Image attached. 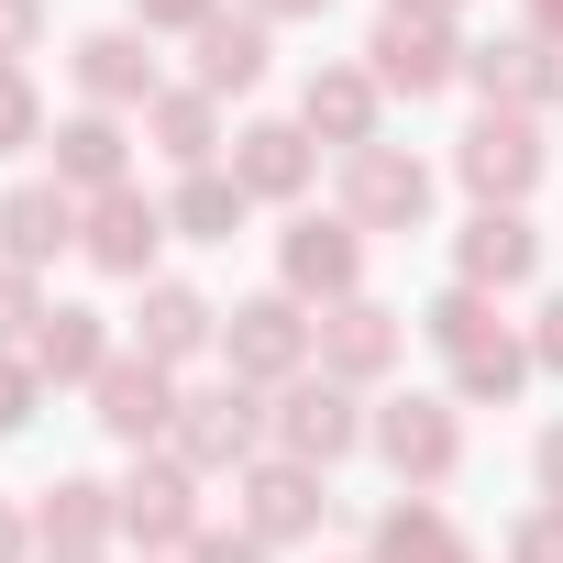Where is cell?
<instances>
[{
    "label": "cell",
    "instance_id": "74e56055",
    "mask_svg": "<svg viewBox=\"0 0 563 563\" xmlns=\"http://www.w3.org/2000/svg\"><path fill=\"white\" fill-rule=\"evenodd\" d=\"M0 563H34V508L0 497Z\"/></svg>",
    "mask_w": 563,
    "mask_h": 563
},
{
    "label": "cell",
    "instance_id": "f546056e",
    "mask_svg": "<svg viewBox=\"0 0 563 563\" xmlns=\"http://www.w3.org/2000/svg\"><path fill=\"white\" fill-rule=\"evenodd\" d=\"M56 122H45V89H34V67H0V155H34Z\"/></svg>",
    "mask_w": 563,
    "mask_h": 563
},
{
    "label": "cell",
    "instance_id": "603a6c76",
    "mask_svg": "<svg viewBox=\"0 0 563 563\" xmlns=\"http://www.w3.org/2000/svg\"><path fill=\"white\" fill-rule=\"evenodd\" d=\"M23 354H34V376H45V387H89V376H100L122 343H111V310H89V299H56V310L34 321V343H23Z\"/></svg>",
    "mask_w": 563,
    "mask_h": 563
},
{
    "label": "cell",
    "instance_id": "44dd1931",
    "mask_svg": "<svg viewBox=\"0 0 563 563\" xmlns=\"http://www.w3.org/2000/svg\"><path fill=\"white\" fill-rule=\"evenodd\" d=\"M111 530H122V486H100V475L34 486V552H111Z\"/></svg>",
    "mask_w": 563,
    "mask_h": 563
},
{
    "label": "cell",
    "instance_id": "7a4b0ae2",
    "mask_svg": "<svg viewBox=\"0 0 563 563\" xmlns=\"http://www.w3.org/2000/svg\"><path fill=\"white\" fill-rule=\"evenodd\" d=\"M221 365L243 387H299L321 365V321L288 299V288H265V299H232L221 310Z\"/></svg>",
    "mask_w": 563,
    "mask_h": 563
},
{
    "label": "cell",
    "instance_id": "4fadbf2b",
    "mask_svg": "<svg viewBox=\"0 0 563 563\" xmlns=\"http://www.w3.org/2000/svg\"><path fill=\"white\" fill-rule=\"evenodd\" d=\"M67 67H78V111H155V34H133V23H100V34H78L67 45Z\"/></svg>",
    "mask_w": 563,
    "mask_h": 563
},
{
    "label": "cell",
    "instance_id": "7bdbcfd3",
    "mask_svg": "<svg viewBox=\"0 0 563 563\" xmlns=\"http://www.w3.org/2000/svg\"><path fill=\"white\" fill-rule=\"evenodd\" d=\"M45 563H111V552H45Z\"/></svg>",
    "mask_w": 563,
    "mask_h": 563
},
{
    "label": "cell",
    "instance_id": "83f0119b",
    "mask_svg": "<svg viewBox=\"0 0 563 563\" xmlns=\"http://www.w3.org/2000/svg\"><path fill=\"white\" fill-rule=\"evenodd\" d=\"M497 332H508V321H497V299H486V288H464V276H453V288H442V299L420 310V343H431L442 365H464V354H486Z\"/></svg>",
    "mask_w": 563,
    "mask_h": 563
},
{
    "label": "cell",
    "instance_id": "7402d4cb",
    "mask_svg": "<svg viewBox=\"0 0 563 563\" xmlns=\"http://www.w3.org/2000/svg\"><path fill=\"white\" fill-rule=\"evenodd\" d=\"M232 177H243V199H310L321 144L299 133V111H288V122H243V133H232Z\"/></svg>",
    "mask_w": 563,
    "mask_h": 563
},
{
    "label": "cell",
    "instance_id": "30bf717a",
    "mask_svg": "<svg viewBox=\"0 0 563 563\" xmlns=\"http://www.w3.org/2000/svg\"><path fill=\"white\" fill-rule=\"evenodd\" d=\"M199 530H210V519H199V475H188L177 453H133V475H122V541H144V563H155V552L188 563Z\"/></svg>",
    "mask_w": 563,
    "mask_h": 563
},
{
    "label": "cell",
    "instance_id": "e0dca14e",
    "mask_svg": "<svg viewBox=\"0 0 563 563\" xmlns=\"http://www.w3.org/2000/svg\"><path fill=\"white\" fill-rule=\"evenodd\" d=\"M376 111H387V89H376L365 67H343V56L299 78V133H310V144H332V155H365V144H387V133H376Z\"/></svg>",
    "mask_w": 563,
    "mask_h": 563
},
{
    "label": "cell",
    "instance_id": "5b68a950",
    "mask_svg": "<svg viewBox=\"0 0 563 563\" xmlns=\"http://www.w3.org/2000/svg\"><path fill=\"white\" fill-rule=\"evenodd\" d=\"M541 166H552V144H541V122H530V111H475V122H464V144H453V177L475 188V210H530Z\"/></svg>",
    "mask_w": 563,
    "mask_h": 563
},
{
    "label": "cell",
    "instance_id": "277c9868",
    "mask_svg": "<svg viewBox=\"0 0 563 563\" xmlns=\"http://www.w3.org/2000/svg\"><path fill=\"white\" fill-rule=\"evenodd\" d=\"M276 288H288L299 310L365 299V232H354L343 210H299L288 232H276Z\"/></svg>",
    "mask_w": 563,
    "mask_h": 563
},
{
    "label": "cell",
    "instance_id": "8fae6325",
    "mask_svg": "<svg viewBox=\"0 0 563 563\" xmlns=\"http://www.w3.org/2000/svg\"><path fill=\"white\" fill-rule=\"evenodd\" d=\"M133 354H155L166 376L177 365H199V354H221V299L210 288H188V276H144L133 288V332H122Z\"/></svg>",
    "mask_w": 563,
    "mask_h": 563
},
{
    "label": "cell",
    "instance_id": "d6986e66",
    "mask_svg": "<svg viewBox=\"0 0 563 563\" xmlns=\"http://www.w3.org/2000/svg\"><path fill=\"white\" fill-rule=\"evenodd\" d=\"M45 144H56V188H67V199L133 188V133H122V111H67Z\"/></svg>",
    "mask_w": 563,
    "mask_h": 563
},
{
    "label": "cell",
    "instance_id": "7c38bea8",
    "mask_svg": "<svg viewBox=\"0 0 563 563\" xmlns=\"http://www.w3.org/2000/svg\"><path fill=\"white\" fill-rule=\"evenodd\" d=\"M365 78H376L387 100H442V89L464 78V45H453V23L376 12V34H365Z\"/></svg>",
    "mask_w": 563,
    "mask_h": 563
},
{
    "label": "cell",
    "instance_id": "484cf974",
    "mask_svg": "<svg viewBox=\"0 0 563 563\" xmlns=\"http://www.w3.org/2000/svg\"><path fill=\"white\" fill-rule=\"evenodd\" d=\"M144 144H155L177 177H188V166H221V100H210V89H155Z\"/></svg>",
    "mask_w": 563,
    "mask_h": 563
},
{
    "label": "cell",
    "instance_id": "5bb4252c",
    "mask_svg": "<svg viewBox=\"0 0 563 563\" xmlns=\"http://www.w3.org/2000/svg\"><path fill=\"white\" fill-rule=\"evenodd\" d=\"M398 354H409V310H387V299H343V310H321V376H343L354 398L387 387Z\"/></svg>",
    "mask_w": 563,
    "mask_h": 563
},
{
    "label": "cell",
    "instance_id": "8d00e7d4",
    "mask_svg": "<svg viewBox=\"0 0 563 563\" xmlns=\"http://www.w3.org/2000/svg\"><path fill=\"white\" fill-rule=\"evenodd\" d=\"M530 365H541V376H563V288H552V299H541V321H530Z\"/></svg>",
    "mask_w": 563,
    "mask_h": 563
},
{
    "label": "cell",
    "instance_id": "ab89813d",
    "mask_svg": "<svg viewBox=\"0 0 563 563\" xmlns=\"http://www.w3.org/2000/svg\"><path fill=\"white\" fill-rule=\"evenodd\" d=\"M530 475H541V497H552V508H563V420H552V431H541V453H530Z\"/></svg>",
    "mask_w": 563,
    "mask_h": 563
},
{
    "label": "cell",
    "instance_id": "f1b7e54d",
    "mask_svg": "<svg viewBox=\"0 0 563 563\" xmlns=\"http://www.w3.org/2000/svg\"><path fill=\"white\" fill-rule=\"evenodd\" d=\"M530 376H541V365H530V332H497L486 354H464V365H453V409H508Z\"/></svg>",
    "mask_w": 563,
    "mask_h": 563
},
{
    "label": "cell",
    "instance_id": "d6a6232c",
    "mask_svg": "<svg viewBox=\"0 0 563 563\" xmlns=\"http://www.w3.org/2000/svg\"><path fill=\"white\" fill-rule=\"evenodd\" d=\"M34 398H45V376H34V354H12V343H0V442H12V431L34 420Z\"/></svg>",
    "mask_w": 563,
    "mask_h": 563
},
{
    "label": "cell",
    "instance_id": "4316f807",
    "mask_svg": "<svg viewBox=\"0 0 563 563\" xmlns=\"http://www.w3.org/2000/svg\"><path fill=\"white\" fill-rule=\"evenodd\" d=\"M365 563H475V541L431 508V497H398L387 519H376V541H365Z\"/></svg>",
    "mask_w": 563,
    "mask_h": 563
},
{
    "label": "cell",
    "instance_id": "3957f363",
    "mask_svg": "<svg viewBox=\"0 0 563 563\" xmlns=\"http://www.w3.org/2000/svg\"><path fill=\"white\" fill-rule=\"evenodd\" d=\"M365 420H376V409H365L343 376H321V365H310L299 387H276V409H265V442L288 453V464H321V475H332L343 453H365Z\"/></svg>",
    "mask_w": 563,
    "mask_h": 563
},
{
    "label": "cell",
    "instance_id": "60d3db41",
    "mask_svg": "<svg viewBox=\"0 0 563 563\" xmlns=\"http://www.w3.org/2000/svg\"><path fill=\"white\" fill-rule=\"evenodd\" d=\"M387 12H409V23H464V0H387Z\"/></svg>",
    "mask_w": 563,
    "mask_h": 563
},
{
    "label": "cell",
    "instance_id": "52a82bcc",
    "mask_svg": "<svg viewBox=\"0 0 563 563\" xmlns=\"http://www.w3.org/2000/svg\"><path fill=\"white\" fill-rule=\"evenodd\" d=\"M232 519H243L265 552L321 541V519H332V475H321V464H288V453H254V464L232 475Z\"/></svg>",
    "mask_w": 563,
    "mask_h": 563
},
{
    "label": "cell",
    "instance_id": "cb8c5ba5",
    "mask_svg": "<svg viewBox=\"0 0 563 563\" xmlns=\"http://www.w3.org/2000/svg\"><path fill=\"white\" fill-rule=\"evenodd\" d=\"M188 45H199V56H188V89H210V100H243V89L265 78V56H276V34H265L254 12H221V23H199Z\"/></svg>",
    "mask_w": 563,
    "mask_h": 563
},
{
    "label": "cell",
    "instance_id": "f35d334b",
    "mask_svg": "<svg viewBox=\"0 0 563 563\" xmlns=\"http://www.w3.org/2000/svg\"><path fill=\"white\" fill-rule=\"evenodd\" d=\"M243 12H254V23L276 34V23H321V12H332V0H243Z\"/></svg>",
    "mask_w": 563,
    "mask_h": 563
},
{
    "label": "cell",
    "instance_id": "d590c367",
    "mask_svg": "<svg viewBox=\"0 0 563 563\" xmlns=\"http://www.w3.org/2000/svg\"><path fill=\"white\" fill-rule=\"evenodd\" d=\"M188 563H276V552H265V541L232 519V530H199V541H188Z\"/></svg>",
    "mask_w": 563,
    "mask_h": 563
},
{
    "label": "cell",
    "instance_id": "ac0fdd59",
    "mask_svg": "<svg viewBox=\"0 0 563 563\" xmlns=\"http://www.w3.org/2000/svg\"><path fill=\"white\" fill-rule=\"evenodd\" d=\"M464 78L486 89V111H563V56L541 34H486L464 45Z\"/></svg>",
    "mask_w": 563,
    "mask_h": 563
},
{
    "label": "cell",
    "instance_id": "4dcf8cb0",
    "mask_svg": "<svg viewBox=\"0 0 563 563\" xmlns=\"http://www.w3.org/2000/svg\"><path fill=\"white\" fill-rule=\"evenodd\" d=\"M34 321H45V288H34L23 265H0V343L23 354V343H34Z\"/></svg>",
    "mask_w": 563,
    "mask_h": 563
},
{
    "label": "cell",
    "instance_id": "ba28073f",
    "mask_svg": "<svg viewBox=\"0 0 563 563\" xmlns=\"http://www.w3.org/2000/svg\"><path fill=\"white\" fill-rule=\"evenodd\" d=\"M177 398H188V387H177L155 354H133V343H122V354L89 376V420H100L122 453H166V431H177Z\"/></svg>",
    "mask_w": 563,
    "mask_h": 563
},
{
    "label": "cell",
    "instance_id": "ffe728a7",
    "mask_svg": "<svg viewBox=\"0 0 563 563\" xmlns=\"http://www.w3.org/2000/svg\"><path fill=\"white\" fill-rule=\"evenodd\" d=\"M453 276H464V288H530V276H541V232H530V210H475L464 232H453Z\"/></svg>",
    "mask_w": 563,
    "mask_h": 563
},
{
    "label": "cell",
    "instance_id": "1f68e13d",
    "mask_svg": "<svg viewBox=\"0 0 563 563\" xmlns=\"http://www.w3.org/2000/svg\"><path fill=\"white\" fill-rule=\"evenodd\" d=\"M508 563H563V508H552V497L508 519Z\"/></svg>",
    "mask_w": 563,
    "mask_h": 563
},
{
    "label": "cell",
    "instance_id": "b9f144b4",
    "mask_svg": "<svg viewBox=\"0 0 563 563\" xmlns=\"http://www.w3.org/2000/svg\"><path fill=\"white\" fill-rule=\"evenodd\" d=\"M519 34H541V45H563V0H530V23Z\"/></svg>",
    "mask_w": 563,
    "mask_h": 563
},
{
    "label": "cell",
    "instance_id": "8992f818",
    "mask_svg": "<svg viewBox=\"0 0 563 563\" xmlns=\"http://www.w3.org/2000/svg\"><path fill=\"white\" fill-rule=\"evenodd\" d=\"M166 453H177L188 475H243V464L265 453V398H254L243 376H221V387H188V398H177V431H166Z\"/></svg>",
    "mask_w": 563,
    "mask_h": 563
},
{
    "label": "cell",
    "instance_id": "e575fe53",
    "mask_svg": "<svg viewBox=\"0 0 563 563\" xmlns=\"http://www.w3.org/2000/svg\"><path fill=\"white\" fill-rule=\"evenodd\" d=\"M45 23H56L45 0H0V67H23V56L45 45Z\"/></svg>",
    "mask_w": 563,
    "mask_h": 563
},
{
    "label": "cell",
    "instance_id": "836d02e7",
    "mask_svg": "<svg viewBox=\"0 0 563 563\" xmlns=\"http://www.w3.org/2000/svg\"><path fill=\"white\" fill-rule=\"evenodd\" d=\"M122 23L133 34H199V23H221V0H133Z\"/></svg>",
    "mask_w": 563,
    "mask_h": 563
},
{
    "label": "cell",
    "instance_id": "9a60e30c",
    "mask_svg": "<svg viewBox=\"0 0 563 563\" xmlns=\"http://www.w3.org/2000/svg\"><path fill=\"white\" fill-rule=\"evenodd\" d=\"M78 254H89L100 276H122V288H144V276H155V254H166V199H144V188H111V199H89V221H78Z\"/></svg>",
    "mask_w": 563,
    "mask_h": 563
},
{
    "label": "cell",
    "instance_id": "6da1fadb",
    "mask_svg": "<svg viewBox=\"0 0 563 563\" xmlns=\"http://www.w3.org/2000/svg\"><path fill=\"white\" fill-rule=\"evenodd\" d=\"M365 453L409 486V497H442L453 475H464V409L453 398H420V387H398V398H376V420H365Z\"/></svg>",
    "mask_w": 563,
    "mask_h": 563
},
{
    "label": "cell",
    "instance_id": "2e32d148",
    "mask_svg": "<svg viewBox=\"0 0 563 563\" xmlns=\"http://www.w3.org/2000/svg\"><path fill=\"white\" fill-rule=\"evenodd\" d=\"M78 221H89V199H67L56 177H23V188H0V265L45 276L56 254H78Z\"/></svg>",
    "mask_w": 563,
    "mask_h": 563
},
{
    "label": "cell",
    "instance_id": "d4e9b609",
    "mask_svg": "<svg viewBox=\"0 0 563 563\" xmlns=\"http://www.w3.org/2000/svg\"><path fill=\"white\" fill-rule=\"evenodd\" d=\"M243 221H254V199H243L232 166H188V177L166 188V232H177V243H232Z\"/></svg>",
    "mask_w": 563,
    "mask_h": 563
},
{
    "label": "cell",
    "instance_id": "9c48e42d",
    "mask_svg": "<svg viewBox=\"0 0 563 563\" xmlns=\"http://www.w3.org/2000/svg\"><path fill=\"white\" fill-rule=\"evenodd\" d=\"M343 221H354V232H431V166H420L409 144L343 155Z\"/></svg>",
    "mask_w": 563,
    "mask_h": 563
}]
</instances>
